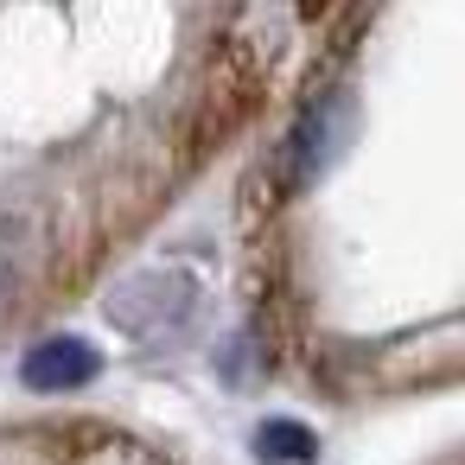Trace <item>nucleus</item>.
Here are the masks:
<instances>
[{"instance_id": "nucleus-1", "label": "nucleus", "mask_w": 465, "mask_h": 465, "mask_svg": "<svg viewBox=\"0 0 465 465\" xmlns=\"http://www.w3.org/2000/svg\"><path fill=\"white\" fill-rule=\"evenodd\" d=\"M192 300H198V287L185 281V274H173V268H141V274H128V281H115V293H109V319L128 331V338H166V331H179L185 319H192Z\"/></svg>"}, {"instance_id": "nucleus-2", "label": "nucleus", "mask_w": 465, "mask_h": 465, "mask_svg": "<svg viewBox=\"0 0 465 465\" xmlns=\"http://www.w3.org/2000/svg\"><path fill=\"white\" fill-rule=\"evenodd\" d=\"M96 376H103V351H96L90 338H71V331L39 338V344L20 357V382H26L33 395H71V389H84V382H96Z\"/></svg>"}, {"instance_id": "nucleus-3", "label": "nucleus", "mask_w": 465, "mask_h": 465, "mask_svg": "<svg viewBox=\"0 0 465 465\" xmlns=\"http://www.w3.org/2000/svg\"><path fill=\"white\" fill-rule=\"evenodd\" d=\"M338 128H344V103H338V96H319V103L293 122V134H287V179H293V185H312V179L325 173V160H331V147H338Z\"/></svg>"}, {"instance_id": "nucleus-4", "label": "nucleus", "mask_w": 465, "mask_h": 465, "mask_svg": "<svg viewBox=\"0 0 465 465\" xmlns=\"http://www.w3.org/2000/svg\"><path fill=\"white\" fill-rule=\"evenodd\" d=\"M255 452H262L268 465H312V459H319V440H312V427L274 414V420L255 427Z\"/></svg>"}]
</instances>
